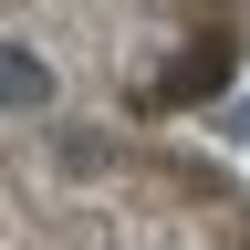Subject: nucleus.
I'll use <instances>...</instances> for the list:
<instances>
[{"instance_id":"1","label":"nucleus","mask_w":250,"mask_h":250,"mask_svg":"<svg viewBox=\"0 0 250 250\" xmlns=\"http://www.w3.org/2000/svg\"><path fill=\"white\" fill-rule=\"evenodd\" d=\"M0 250H250V208L188 156L62 125L0 146Z\"/></svg>"}]
</instances>
